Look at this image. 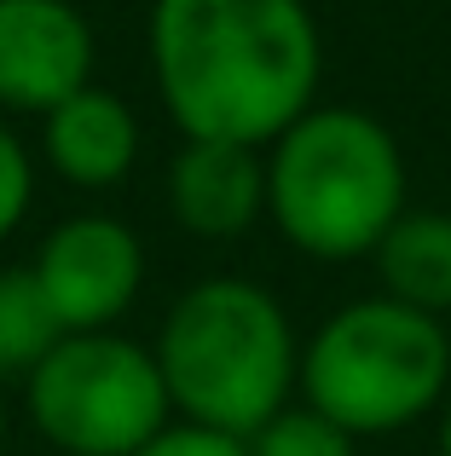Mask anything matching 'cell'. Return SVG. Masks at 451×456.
I'll list each match as a JSON object with an SVG mask.
<instances>
[{"instance_id":"cell-1","label":"cell","mask_w":451,"mask_h":456,"mask_svg":"<svg viewBox=\"0 0 451 456\" xmlns=\"http://www.w3.org/2000/svg\"><path fill=\"white\" fill-rule=\"evenodd\" d=\"M151 81L180 139L266 151L318 104L324 35L307 0H151Z\"/></svg>"},{"instance_id":"cell-2","label":"cell","mask_w":451,"mask_h":456,"mask_svg":"<svg viewBox=\"0 0 451 456\" xmlns=\"http://www.w3.org/2000/svg\"><path fill=\"white\" fill-rule=\"evenodd\" d=\"M406 208V151L353 104H313L266 145V214L307 260L376 255Z\"/></svg>"},{"instance_id":"cell-3","label":"cell","mask_w":451,"mask_h":456,"mask_svg":"<svg viewBox=\"0 0 451 456\" xmlns=\"http://www.w3.org/2000/svg\"><path fill=\"white\" fill-rule=\"evenodd\" d=\"M157 370L174 416L249 439L290 404L301 376V341L283 301L255 278H203L168 306Z\"/></svg>"},{"instance_id":"cell-4","label":"cell","mask_w":451,"mask_h":456,"mask_svg":"<svg viewBox=\"0 0 451 456\" xmlns=\"http://www.w3.org/2000/svg\"><path fill=\"white\" fill-rule=\"evenodd\" d=\"M295 393L353 439L399 434L440 416L451 393V330L388 295L348 301L301 346Z\"/></svg>"},{"instance_id":"cell-5","label":"cell","mask_w":451,"mask_h":456,"mask_svg":"<svg viewBox=\"0 0 451 456\" xmlns=\"http://www.w3.org/2000/svg\"><path fill=\"white\" fill-rule=\"evenodd\" d=\"M23 411L58 456H134L174 422L157 353L122 330L64 335L23 381Z\"/></svg>"},{"instance_id":"cell-6","label":"cell","mask_w":451,"mask_h":456,"mask_svg":"<svg viewBox=\"0 0 451 456\" xmlns=\"http://www.w3.org/2000/svg\"><path fill=\"white\" fill-rule=\"evenodd\" d=\"M29 272L53 318L64 323V335L116 330L122 312L139 301V283H145V243L127 220L87 208L46 232Z\"/></svg>"},{"instance_id":"cell-7","label":"cell","mask_w":451,"mask_h":456,"mask_svg":"<svg viewBox=\"0 0 451 456\" xmlns=\"http://www.w3.org/2000/svg\"><path fill=\"white\" fill-rule=\"evenodd\" d=\"M99 41L76 0H0V110L46 116L93 87Z\"/></svg>"},{"instance_id":"cell-8","label":"cell","mask_w":451,"mask_h":456,"mask_svg":"<svg viewBox=\"0 0 451 456\" xmlns=\"http://www.w3.org/2000/svg\"><path fill=\"white\" fill-rule=\"evenodd\" d=\"M168 214L203 243H232L266 220V151L185 139L168 162Z\"/></svg>"},{"instance_id":"cell-9","label":"cell","mask_w":451,"mask_h":456,"mask_svg":"<svg viewBox=\"0 0 451 456\" xmlns=\"http://www.w3.org/2000/svg\"><path fill=\"white\" fill-rule=\"evenodd\" d=\"M41 156L64 185L76 191H116L139 162V116L122 93L81 87L58 110L41 116Z\"/></svg>"},{"instance_id":"cell-10","label":"cell","mask_w":451,"mask_h":456,"mask_svg":"<svg viewBox=\"0 0 451 456\" xmlns=\"http://www.w3.org/2000/svg\"><path fill=\"white\" fill-rule=\"evenodd\" d=\"M371 260L388 301L429 312L440 323L451 318V214L446 208H406Z\"/></svg>"},{"instance_id":"cell-11","label":"cell","mask_w":451,"mask_h":456,"mask_svg":"<svg viewBox=\"0 0 451 456\" xmlns=\"http://www.w3.org/2000/svg\"><path fill=\"white\" fill-rule=\"evenodd\" d=\"M58 341H64V323L53 318L35 272L0 266V387H23Z\"/></svg>"},{"instance_id":"cell-12","label":"cell","mask_w":451,"mask_h":456,"mask_svg":"<svg viewBox=\"0 0 451 456\" xmlns=\"http://www.w3.org/2000/svg\"><path fill=\"white\" fill-rule=\"evenodd\" d=\"M249 456H359V439L318 416L313 404H283L272 422H260L243 439Z\"/></svg>"},{"instance_id":"cell-13","label":"cell","mask_w":451,"mask_h":456,"mask_svg":"<svg viewBox=\"0 0 451 456\" xmlns=\"http://www.w3.org/2000/svg\"><path fill=\"white\" fill-rule=\"evenodd\" d=\"M29 197H35V156L6 122H0V243L23 225Z\"/></svg>"},{"instance_id":"cell-14","label":"cell","mask_w":451,"mask_h":456,"mask_svg":"<svg viewBox=\"0 0 451 456\" xmlns=\"http://www.w3.org/2000/svg\"><path fill=\"white\" fill-rule=\"evenodd\" d=\"M134 456H249V445L237 434H220V428H203V422H185L174 416L151 445H139Z\"/></svg>"},{"instance_id":"cell-15","label":"cell","mask_w":451,"mask_h":456,"mask_svg":"<svg viewBox=\"0 0 451 456\" xmlns=\"http://www.w3.org/2000/svg\"><path fill=\"white\" fill-rule=\"evenodd\" d=\"M434 445H440V456H451V393L440 404V434H434Z\"/></svg>"},{"instance_id":"cell-16","label":"cell","mask_w":451,"mask_h":456,"mask_svg":"<svg viewBox=\"0 0 451 456\" xmlns=\"http://www.w3.org/2000/svg\"><path fill=\"white\" fill-rule=\"evenodd\" d=\"M0 456H6V399H0Z\"/></svg>"}]
</instances>
